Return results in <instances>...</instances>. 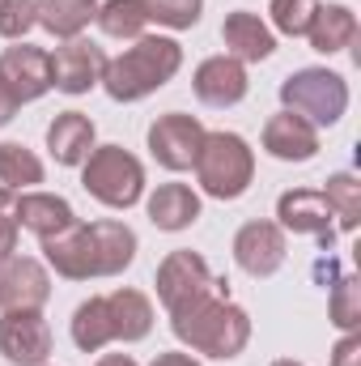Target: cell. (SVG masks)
Wrapping results in <instances>:
<instances>
[{
	"instance_id": "36",
	"label": "cell",
	"mask_w": 361,
	"mask_h": 366,
	"mask_svg": "<svg viewBox=\"0 0 361 366\" xmlns=\"http://www.w3.org/2000/svg\"><path fill=\"white\" fill-rule=\"evenodd\" d=\"M149 366H200V362H195L191 354H179V350H171V354H158V358H153Z\"/></svg>"
},
{
	"instance_id": "13",
	"label": "cell",
	"mask_w": 361,
	"mask_h": 366,
	"mask_svg": "<svg viewBox=\"0 0 361 366\" xmlns=\"http://www.w3.org/2000/svg\"><path fill=\"white\" fill-rule=\"evenodd\" d=\"M285 230L276 222H247L238 234H234V264L247 277H272L285 264Z\"/></svg>"
},
{
	"instance_id": "18",
	"label": "cell",
	"mask_w": 361,
	"mask_h": 366,
	"mask_svg": "<svg viewBox=\"0 0 361 366\" xmlns=\"http://www.w3.org/2000/svg\"><path fill=\"white\" fill-rule=\"evenodd\" d=\"M73 222H77V213H73V204L64 196L34 192V187L17 192V226L30 230V234H39V243L51 239V234H60V230H68Z\"/></svg>"
},
{
	"instance_id": "37",
	"label": "cell",
	"mask_w": 361,
	"mask_h": 366,
	"mask_svg": "<svg viewBox=\"0 0 361 366\" xmlns=\"http://www.w3.org/2000/svg\"><path fill=\"white\" fill-rule=\"evenodd\" d=\"M93 366H136V358L132 354H102Z\"/></svg>"
},
{
	"instance_id": "3",
	"label": "cell",
	"mask_w": 361,
	"mask_h": 366,
	"mask_svg": "<svg viewBox=\"0 0 361 366\" xmlns=\"http://www.w3.org/2000/svg\"><path fill=\"white\" fill-rule=\"evenodd\" d=\"M191 171H195V183L204 196L238 200L255 183V154L238 132H204Z\"/></svg>"
},
{
	"instance_id": "10",
	"label": "cell",
	"mask_w": 361,
	"mask_h": 366,
	"mask_svg": "<svg viewBox=\"0 0 361 366\" xmlns=\"http://www.w3.org/2000/svg\"><path fill=\"white\" fill-rule=\"evenodd\" d=\"M51 298V277L34 256L0 260V311H43Z\"/></svg>"
},
{
	"instance_id": "2",
	"label": "cell",
	"mask_w": 361,
	"mask_h": 366,
	"mask_svg": "<svg viewBox=\"0 0 361 366\" xmlns=\"http://www.w3.org/2000/svg\"><path fill=\"white\" fill-rule=\"evenodd\" d=\"M183 69V47L166 34H141L132 47H123L115 60H106L102 90L115 102H141L166 81H175Z\"/></svg>"
},
{
	"instance_id": "26",
	"label": "cell",
	"mask_w": 361,
	"mask_h": 366,
	"mask_svg": "<svg viewBox=\"0 0 361 366\" xmlns=\"http://www.w3.org/2000/svg\"><path fill=\"white\" fill-rule=\"evenodd\" d=\"M93 21L102 26L106 39H132L136 43L149 26V9H145V0H102Z\"/></svg>"
},
{
	"instance_id": "8",
	"label": "cell",
	"mask_w": 361,
	"mask_h": 366,
	"mask_svg": "<svg viewBox=\"0 0 361 366\" xmlns=\"http://www.w3.org/2000/svg\"><path fill=\"white\" fill-rule=\"evenodd\" d=\"M217 285H221V277H213L204 256H195V252L179 247L158 264V298H162L166 311H179L183 302H191V298H200V294H208Z\"/></svg>"
},
{
	"instance_id": "9",
	"label": "cell",
	"mask_w": 361,
	"mask_h": 366,
	"mask_svg": "<svg viewBox=\"0 0 361 366\" xmlns=\"http://www.w3.org/2000/svg\"><path fill=\"white\" fill-rule=\"evenodd\" d=\"M102 73H106V51L90 39H68L51 56V90L60 94H73V98L90 94L93 86H102Z\"/></svg>"
},
{
	"instance_id": "24",
	"label": "cell",
	"mask_w": 361,
	"mask_h": 366,
	"mask_svg": "<svg viewBox=\"0 0 361 366\" xmlns=\"http://www.w3.org/2000/svg\"><path fill=\"white\" fill-rule=\"evenodd\" d=\"M98 17V0H39V26L56 39H81V30Z\"/></svg>"
},
{
	"instance_id": "35",
	"label": "cell",
	"mask_w": 361,
	"mask_h": 366,
	"mask_svg": "<svg viewBox=\"0 0 361 366\" xmlns=\"http://www.w3.org/2000/svg\"><path fill=\"white\" fill-rule=\"evenodd\" d=\"M17 111H21V98L9 90V81L0 77V128H4V124H9V119L17 115Z\"/></svg>"
},
{
	"instance_id": "23",
	"label": "cell",
	"mask_w": 361,
	"mask_h": 366,
	"mask_svg": "<svg viewBox=\"0 0 361 366\" xmlns=\"http://www.w3.org/2000/svg\"><path fill=\"white\" fill-rule=\"evenodd\" d=\"M306 39H310V47L319 56H336V51L353 47V39H357V13L349 4H319Z\"/></svg>"
},
{
	"instance_id": "19",
	"label": "cell",
	"mask_w": 361,
	"mask_h": 366,
	"mask_svg": "<svg viewBox=\"0 0 361 366\" xmlns=\"http://www.w3.org/2000/svg\"><path fill=\"white\" fill-rule=\"evenodd\" d=\"M90 243H93V264L98 277H119L132 260H136V230L128 222H115V217H102L90 222Z\"/></svg>"
},
{
	"instance_id": "11",
	"label": "cell",
	"mask_w": 361,
	"mask_h": 366,
	"mask_svg": "<svg viewBox=\"0 0 361 366\" xmlns=\"http://www.w3.org/2000/svg\"><path fill=\"white\" fill-rule=\"evenodd\" d=\"M276 226H280L285 234H310V239H319L323 247H332V239H336L332 209H327L323 192H315V187L280 192V200H276Z\"/></svg>"
},
{
	"instance_id": "4",
	"label": "cell",
	"mask_w": 361,
	"mask_h": 366,
	"mask_svg": "<svg viewBox=\"0 0 361 366\" xmlns=\"http://www.w3.org/2000/svg\"><path fill=\"white\" fill-rule=\"evenodd\" d=\"M81 187L106 209H132L145 196V167L123 145H93L81 162Z\"/></svg>"
},
{
	"instance_id": "7",
	"label": "cell",
	"mask_w": 361,
	"mask_h": 366,
	"mask_svg": "<svg viewBox=\"0 0 361 366\" xmlns=\"http://www.w3.org/2000/svg\"><path fill=\"white\" fill-rule=\"evenodd\" d=\"M0 358L13 366H47L51 324L43 311H4L0 315Z\"/></svg>"
},
{
	"instance_id": "16",
	"label": "cell",
	"mask_w": 361,
	"mask_h": 366,
	"mask_svg": "<svg viewBox=\"0 0 361 366\" xmlns=\"http://www.w3.org/2000/svg\"><path fill=\"white\" fill-rule=\"evenodd\" d=\"M43 256H47V264L56 269L60 277H68V281H90L98 277V264H93V243H90V226L77 217L68 230H60V234H51V239H43Z\"/></svg>"
},
{
	"instance_id": "31",
	"label": "cell",
	"mask_w": 361,
	"mask_h": 366,
	"mask_svg": "<svg viewBox=\"0 0 361 366\" xmlns=\"http://www.w3.org/2000/svg\"><path fill=\"white\" fill-rule=\"evenodd\" d=\"M149 21L166 26V30H191L204 13V0H145Z\"/></svg>"
},
{
	"instance_id": "1",
	"label": "cell",
	"mask_w": 361,
	"mask_h": 366,
	"mask_svg": "<svg viewBox=\"0 0 361 366\" xmlns=\"http://www.w3.org/2000/svg\"><path fill=\"white\" fill-rule=\"evenodd\" d=\"M171 328L191 354L230 362L251 345V315L230 298L225 281L191 302H183L179 311H171Z\"/></svg>"
},
{
	"instance_id": "14",
	"label": "cell",
	"mask_w": 361,
	"mask_h": 366,
	"mask_svg": "<svg viewBox=\"0 0 361 366\" xmlns=\"http://www.w3.org/2000/svg\"><path fill=\"white\" fill-rule=\"evenodd\" d=\"M0 77L9 81V90L17 94L21 102H34V98H43V94L51 90V56L43 47H30V43L4 47Z\"/></svg>"
},
{
	"instance_id": "30",
	"label": "cell",
	"mask_w": 361,
	"mask_h": 366,
	"mask_svg": "<svg viewBox=\"0 0 361 366\" xmlns=\"http://www.w3.org/2000/svg\"><path fill=\"white\" fill-rule=\"evenodd\" d=\"M268 13H272V26H276L280 34L302 39V34L310 30L315 13H319V0H272Z\"/></svg>"
},
{
	"instance_id": "25",
	"label": "cell",
	"mask_w": 361,
	"mask_h": 366,
	"mask_svg": "<svg viewBox=\"0 0 361 366\" xmlns=\"http://www.w3.org/2000/svg\"><path fill=\"white\" fill-rule=\"evenodd\" d=\"M68 332H73V345L81 350V354H98V350H106L115 337H111V315H106V298H86L77 311H73V324H68Z\"/></svg>"
},
{
	"instance_id": "33",
	"label": "cell",
	"mask_w": 361,
	"mask_h": 366,
	"mask_svg": "<svg viewBox=\"0 0 361 366\" xmlns=\"http://www.w3.org/2000/svg\"><path fill=\"white\" fill-rule=\"evenodd\" d=\"M17 192L0 187V260H9L17 252Z\"/></svg>"
},
{
	"instance_id": "34",
	"label": "cell",
	"mask_w": 361,
	"mask_h": 366,
	"mask_svg": "<svg viewBox=\"0 0 361 366\" xmlns=\"http://www.w3.org/2000/svg\"><path fill=\"white\" fill-rule=\"evenodd\" d=\"M357 354H361V332H345L332 350V366H357Z\"/></svg>"
},
{
	"instance_id": "28",
	"label": "cell",
	"mask_w": 361,
	"mask_h": 366,
	"mask_svg": "<svg viewBox=\"0 0 361 366\" xmlns=\"http://www.w3.org/2000/svg\"><path fill=\"white\" fill-rule=\"evenodd\" d=\"M323 200H327L336 226H340L345 234H353V230H357V217H361V183H357V175L336 171V175L327 179V187H323Z\"/></svg>"
},
{
	"instance_id": "15",
	"label": "cell",
	"mask_w": 361,
	"mask_h": 366,
	"mask_svg": "<svg viewBox=\"0 0 361 366\" xmlns=\"http://www.w3.org/2000/svg\"><path fill=\"white\" fill-rule=\"evenodd\" d=\"M221 43H225V56L243 60V64H260L276 51V34L268 30V21L251 9H234L225 13L221 21Z\"/></svg>"
},
{
	"instance_id": "20",
	"label": "cell",
	"mask_w": 361,
	"mask_h": 366,
	"mask_svg": "<svg viewBox=\"0 0 361 366\" xmlns=\"http://www.w3.org/2000/svg\"><path fill=\"white\" fill-rule=\"evenodd\" d=\"M102 298H106V315H111V337L115 341L132 345V341L149 337V328H153V302L141 290L123 285V290H111Z\"/></svg>"
},
{
	"instance_id": "12",
	"label": "cell",
	"mask_w": 361,
	"mask_h": 366,
	"mask_svg": "<svg viewBox=\"0 0 361 366\" xmlns=\"http://www.w3.org/2000/svg\"><path fill=\"white\" fill-rule=\"evenodd\" d=\"M191 90H195V98L204 107H217V111L238 107L247 98V90H251L247 64L234 60V56H208V60H200V69L191 77Z\"/></svg>"
},
{
	"instance_id": "32",
	"label": "cell",
	"mask_w": 361,
	"mask_h": 366,
	"mask_svg": "<svg viewBox=\"0 0 361 366\" xmlns=\"http://www.w3.org/2000/svg\"><path fill=\"white\" fill-rule=\"evenodd\" d=\"M39 26V0H0V39L21 43Z\"/></svg>"
},
{
	"instance_id": "17",
	"label": "cell",
	"mask_w": 361,
	"mask_h": 366,
	"mask_svg": "<svg viewBox=\"0 0 361 366\" xmlns=\"http://www.w3.org/2000/svg\"><path fill=\"white\" fill-rule=\"evenodd\" d=\"M264 149L276 162H310L319 154V128H310L293 111H280L264 124Z\"/></svg>"
},
{
	"instance_id": "29",
	"label": "cell",
	"mask_w": 361,
	"mask_h": 366,
	"mask_svg": "<svg viewBox=\"0 0 361 366\" xmlns=\"http://www.w3.org/2000/svg\"><path fill=\"white\" fill-rule=\"evenodd\" d=\"M327 311H332V324H336L340 332H361V281L353 273L340 277V281L332 285Z\"/></svg>"
},
{
	"instance_id": "21",
	"label": "cell",
	"mask_w": 361,
	"mask_h": 366,
	"mask_svg": "<svg viewBox=\"0 0 361 366\" xmlns=\"http://www.w3.org/2000/svg\"><path fill=\"white\" fill-rule=\"evenodd\" d=\"M93 119L81 111H60L51 124H47V149L60 167H81L93 149Z\"/></svg>"
},
{
	"instance_id": "27",
	"label": "cell",
	"mask_w": 361,
	"mask_h": 366,
	"mask_svg": "<svg viewBox=\"0 0 361 366\" xmlns=\"http://www.w3.org/2000/svg\"><path fill=\"white\" fill-rule=\"evenodd\" d=\"M34 183H43V162L34 149H26L21 141H0V187L9 192H30Z\"/></svg>"
},
{
	"instance_id": "22",
	"label": "cell",
	"mask_w": 361,
	"mask_h": 366,
	"mask_svg": "<svg viewBox=\"0 0 361 366\" xmlns=\"http://www.w3.org/2000/svg\"><path fill=\"white\" fill-rule=\"evenodd\" d=\"M145 213H149V222H153L158 230L179 234V230H187V226L200 222V196H195L187 183H162L158 192H149Z\"/></svg>"
},
{
	"instance_id": "6",
	"label": "cell",
	"mask_w": 361,
	"mask_h": 366,
	"mask_svg": "<svg viewBox=\"0 0 361 366\" xmlns=\"http://www.w3.org/2000/svg\"><path fill=\"white\" fill-rule=\"evenodd\" d=\"M149 154L158 167L166 171H191L195 154H200V141H204V124L195 115H183V111H166L149 124Z\"/></svg>"
},
{
	"instance_id": "5",
	"label": "cell",
	"mask_w": 361,
	"mask_h": 366,
	"mask_svg": "<svg viewBox=\"0 0 361 366\" xmlns=\"http://www.w3.org/2000/svg\"><path fill=\"white\" fill-rule=\"evenodd\" d=\"M280 102L310 128H332L349 111V81L332 69H298L280 81Z\"/></svg>"
}]
</instances>
